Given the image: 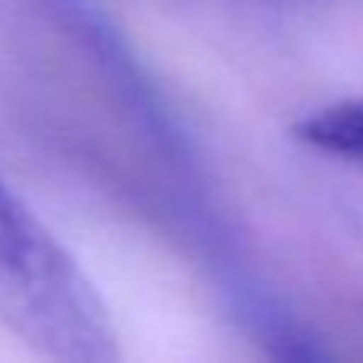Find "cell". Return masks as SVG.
I'll list each match as a JSON object with an SVG mask.
<instances>
[{
	"label": "cell",
	"instance_id": "3",
	"mask_svg": "<svg viewBox=\"0 0 363 363\" xmlns=\"http://www.w3.org/2000/svg\"><path fill=\"white\" fill-rule=\"evenodd\" d=\"M294 138L309 150L363 169V99H345L306 115L294 125Z\"/></svg>",
	"mask_w": 363,
	"mask_h": 363
},
{
	"label": "cell",
	"instance_id": "2",
	"mask_svg": "<svg viewBox=\"0 0 363 363\" xmlns=\"http://www.w3.org/2000/svg\"><path fill=\"white\" fill-rule=\"evenodd\" d=\"M0 322L51 360L112 363L121 357L118 332L96 284L4 179Z\"/></svg>",
	"mask_w": 363,
	"mask_h": 363
},
{
	"label": "cell",
	"instance_id": "1",
	"mask_svg": "<svg viewBox=\"0 0 363 363\" xmlns=\"http://www.w3.org/2000/svg\"><path fill=\"white\" fill-rule=\"evenodd\" d=\"M48 13L67 29V35L80 45L86 61L102 77L112 102L131 121L134 134L150 147L169 188H176L179 220L185 226L194 249L204 255V264L213 277L220 296H236L258 277L245 258L239 239L220 220L217 204L211 201L204 169L194 153V140L185 131L176 108L157 86L150 70L131 48L125 32L102 10L99 0H42Z\"/></svg>",
	"mask_w": 363,
	"mask_h": 363
}]
</instances>
